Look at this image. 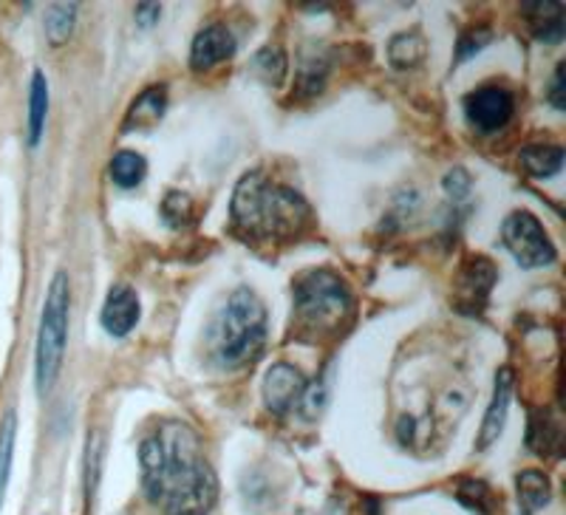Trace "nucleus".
I'll return each instance as SVG.
<instances>
[{"mask_svg": "<svg viewBox=\"0 0 566 515\" xmlns=\"http://www.w3.org/2000/svg\"><path fill=\"white\" fill-rule=\"evenodd\" d=\"M145 496L165 515H210L219 479L205 456L199 431L181 419H161L139 444Z\"/></svg>", "mask_w": 566, "mask_h": 515, "instance_id": "obj_1", "label": "nucleus"}, {"mask_svg": "<svg viewBox=\"0 0 566 515\" xmlns=\"http://www.w3.org/2000/svg\"><path fill=\"white\" fill-rule=\"evenodd\" d=\"M232 227L247 241H286L310 221V204L292 187L275 185L266 174L252 170L235 187L230 207Z\"/></svg>", "mask_w": 566, "mask_h": 515, "instance_id": "obj_2", "label": "nucleus"}, {"mask_svg": "<svg viewBox=\"0 0 566 515\" xmlns=\"http://www.w3.org/2000/svg\"><path fill=\"white\" fill-rule=\"evenodd\" d=\"M297 340L315 343L337 337L354 317V295L332 270L303 272L292 284Z\"/></svg>", "mask_w": 566, "mask_h": 515, "instance_id": "obj_3", "label": "nucleus"}, {"mask_svg": "<svg viewBox=\"0 0 566 515\" xmlns=\"http://www.w3.org/2000/svg\"><path fill=\"white\" fill-rule=\"evenodd\" d=\"M212 355L221 366L239 368L255 362L266 346V309L261 297L241 286L224 303L210 329Z\"/></svg>", "mask_w": 566, "mask_h": 515, "instance_id": "obj_4", "label": "nucleus"}, {"mask_svg": "<svg viewBox=\"0 0 566 515\" xmlns=\"http://www.w3.org/2000/svg\"><path fill=\"white\" fill-rule=\"evenodd\" d=\"M69 317H71V284L65 272H57L49 284L40 315L38 348H34V386L40 397L52 391L60 377L65 357V340H69Z\"/></svg>", "mask_w": 566, "mask_h": 515, "instance_id": "obj_5", "label": "nucleus"}, {"mask_svg": "<svg viewBox=\"0 0 566 515\" xmlns=\"http://www.w3.org/2000/svg\"><path fill=\"white\" fill-rule=\"evenodd\" d=\"M502 241L510 250V255L518 261L524 270H538V266H549L555 261V246L549 241L547 230L527 210L507 216L502 224Z\"/></svg>", "mask_w": 566, "mask_h": 515, "instance_id": "obj_6", "label": "nucleus"}, {"mask_svg": "<svg viewBox=\"0 0 566 515\" xmlns=\"http://www.w3.org/2000/svg\"><path fill=\"white\" fill-rule=\"evenodd\" d=\"M515 114V99L502 85H482L464 97V116L484 134L504 128Z\"/></svg>", "mask_w": 566, "mask_h": 515, "instance_id": "obj_7", "label": "nucleus"}, {"mask_svg": "<svg viewBox=\"0 0 566 515\" xmlns=\"http://www.w3.org/2000/svg\"><path fill=\"white\" fill-rule=\"evenodd\" d=\"M495 272L493 261L484 255L468 258L459 270V309L470 312V315H479V312L488 306V297L495 286Z\"/></svg>", "mask_w": 566, "mask_h": 515, "instance_id": "obj_8", "label": "nucleus"}, {"mask_svg": "<svg viewBox=\"0 0 566 515\" xmlns=\"http://www.w3.org/2000/svg\"><path fill=\"white\" fill-rule=\"evenodd\" d=\"M303 393H306V377L290 362H277L266 371L264 377V406L272 413L283 417L292 408L301 406Z\"/></svg>", "mask_w": 566, "mask_h": 515, "instance_id": "obj_9", "label": "nucleus"}, {"mask_svg": "<svg viewBox=\"0 0 566 515\" xmlns=\"http://www.w3.org/2000/svg\"><path fill=\"white\" fill-rule=\"evenodd\" d=\"M232 54H235V38H232L230 29L216 23V27H207L196 34L193 49H190V69L210 72L224 60H230Z\"/></svg>", "mask_w": 566, "mask_h": 515, "instance_id": "obj_10", "label": "nucleus"}, {"mask_svg": "<svg viewBox=\"0 0 566 515\" xmlns=\"http://www.w3.org/2000/svg\"><path fill=\"white\" fill-rule=\"evenodd\" d=\"M510 400H513V371H510V368H499V374H495L493 402H490L488 413H484L482 431H479V451H488L490 444L502 437L504 422H507Z\"/></svg>", "mask_w": 566, "mask_h": 515, "instance_id": "obj_11", "label": "nucleus"}, {"mask_svg": "<svg viewBox=\"0 0 566 515\" xmlns=\"http://www.w3.org/2000/svg\"><path fill=\"white\" fill-rule=\"evenodd\" d=\"M139 323V295L130 286H114L103 306V329L111 337H125Z\"/></svg>", "mask_w": 566, "mask_h": 515, "instance_id": "obj_12", "label": "nucleus"}, {"mask_svg": "<svg viewBox=\"0 0 566 515\" xmlns=\"http://www.w3.org/2000/svg\"><path fill=\"white\" fill-rule=\"evenodd\" d=\"M522 14L527 18L530 29L544 43H558L564 40L566 23H564V7L558 0H524Z\"/></svg>", "mask_w": 566, "mask_h": 515, "instance_id": "obj_13", "label": "nucleus"}, {"mask_svg": "<svg viewBox=\"0 0 566 515\" xmlns=\"http://www.w3.org/2000/svg\"><path fill=\"white\" fill-rule=\"evenodd\" d=\"M527 444L530 451H535L538 456L560 459V453H564V428H560V419L549 411H533V417H530Z\"/></svg>", "mask_w": 566, "mask_h": 515, "instance_id": "obj_14", "label": "nucleus"}, {"mask_svg": "<svg viewBox=\"0 0 566 515\" xmlns=\"http://www.w3.org/2000/svg\"><path fill=\"white\" fill-rule=\"evenodd\" d=\"M424 57H428V38L419 29L399 32L388 40V63L399 72H411Z\"/></svg>", "mask_w": 566, "mask_h": 515, "instance_id": "obj_15", "label": "nucleus"}, {"mask_svg": "<svg viewBox=\"0 0 566 515\" xmlns=\"http://www.w3.org/2000/svg\"><path fill=\"white\" fill-rule=\"evenodd\" d=\"M515 493H518V509L522 515H533L544 509L553 498V484L547 473L522 471L515 476Z\"/></svg>", "mask_w": 566, "mask_h": 515, "instance_id": "obj_16", "label": "nucleus"}, {"mask_svg": "<svg viewBox=\"0 0 566 515\" xmlns=\"http://www.w3.org/2000/svg\"><path fill=\"white\" fill-rule=\"evenodd\" d=\"M165 105H168V97H165V88H161V85L142 91L139 97H136V103L130 105L128 116H125V130H142L156 125L161 119V114H165Z\"/></svg>", "mask_w": 566, "mask_h": 515, "instance_id": "obj_17", "label": "nucleus"}, {"mask_svg": "<svg viewBox=\"0 0 566 515\" xmlns=\"http://www.w3.org/2000/svg\"><path fill=\"white\" fill-rule=\"evenodd\" d=\"M518 161L533 179H549L564 168V148L560 145H527L518 154Z\"/></svg>", "mask_w": 566, "mask_h": 515, "instance_id": "obj_18", "label": "nucleus"}, {"mask_svg": "<svg viewBox=\"0 0 566 515\" xmlns=\"http://www.w3.org/2000/svg\"><path fill=\"white\" fill-rule=\"evenodd\" d=\"M45 116H49V83L43 72H34L32 91H29V145L38 148L45 130Z\"/></svg>", "mask_w": 566, "mask_h": 515, "instance_id": "obj_19", "label": "nucleus"}, {"mask_svg": "<svg viewBox=\"0 0 566 515\" xmlns=\"http://www.w3.org/2000/svg\"><path fill=\"white\" fill-rule=\"evenodd\" d=\"M111 181L123 190H134L136 185H142L145 174H148V161L145 156L136 154V150H119V154L111 159Z\"/></svg>", "mask_w": 566, "mask_h": 515, "instance_id": "obj_20", "label": "nucleus"}, {"mask_svg": "<svg viewBox=\"0 0 566 515\" xmlns=\"http://www.w3.org/2000/svg\"><path fill=\"white\" fill-rule=\"evenodd\" d=\"M14 439H18V417H14V411H7V417L0 422V509L7 502L9 476H12Z\"/></svg>", "mask_w": 566, "mask_h": 515, "instance_id": "obj_21", "label": "nucleus"}, {"mask_svg": "<svg viewBox=\"0 0 566 515\" xmlns=\"http://www.w3.org/2000/svg\"><path fill=\"white\" fill-rule=\"evenodd\" d=\"M77 23V3H52L45 12V38L52 45H63Z\"/></svg>", "mask_w": 566, "mask_h": 515, "instance_id": "obj_22", "label": "nucleus"}, {"mask_svg": "<svg viewBox=\"0 0 566 515\" xmlns=\"http://www.w3.org/2000/svg\"><path fill=\"white\" fill-rule=\"evenodd\" d=\"M457 498L462 502V507L473 509L479 515L493 513V490L482 482V479H462L457 487Z\"/></svg>", "mask_w": 566, "mask_h": 515, "instance_id": "obj_23", "label": "nucleus"}, {"mask_svg": "<svg viewBox=\"0 0 566 515\" xmlns=\"http://www.w3.org/2000/svg\"><path fill=\"white\" fill-rule=\"evenodd\" d=\"M193 199L181 190H174V193L165 196L161 201V219L165 224L174 227V230H185V227L193 224Z\"/></svg>", "mask_w": 566, "mask_h": 515, "instance_id": "obj_24", "label": "nucleus"}, {"mask_svg": "<svg viewBox=\"0 0 566 515\" xmlns=\"http://www.w3.org/2000/svg\"><path fill=\"white\" fill-rule=\"evenodd\" d=\"M255 69L264 74L266 83L277 85L286 74V57H283L281 49H264V52L255 57Z\"/></svg>", "mask_w": 566, "mask_h": 515, "instance_id": "obj_25", "label": "nucleus"}, {"mask_svg": "<svg viewBox=\"0 0 566 515\" xmlns=\"http://www.w3.org/2000/svg\"><path fill=\"white\" fill-rule=\"evenodd\" d=\"M99 456H103V439H99V433L94 431V433H91V439H88V448H85V459H88V464H85V479H88V498H91V493H94V487H97Z\"/></svg>", "mask_w": 566, "mask_h": 515, "instance_id": "obj_26", "label": "nucleus"}, {"mask_svg": "<svg viewBox=\"0 0 566 515\" xmlns=\"http://www.w3.org/2000/svg\"><path fill=\"white\" fill-rule=\"evenodd\" d=\"M326 63H317V60H312V63L303 65L301 72V91L306 94V97H315L317 91L323 88V80H326Z\"/></svg>", "mask_w": 566, "mask_h": 515, "instance_id": "obj_27", "label": "nucleus"}, {"mask_svg": "<svg viewBox=\"0 0 566 515\" xmlns=\"http://www.w3.org/2000/svg\"><path fill=\"white\" fill-rule=\"evenodd\" d=\"M470 185H473V181H470V174L464 168H453L451 174L444 176V193L451 196L453 201L464 199V196L470 193Z\"/></svg>", "mask_w": 566, "mask_h": 515, "instance_id": "obj_28", "label": "nucleus"}, {"mask_svg": "<svg viewBox=\"0 0 566 515\" xmlns=\"http://www.w3.org/2000/svg\"><path fill=\"white\" fill-rule=\"evenodd\" d=\"M490 40V32H479V38H476V32H470V34H464L462 40H459V63H462V60H468V57H473V54H479V49H482L484 43H488Z\"/></svg>", "mask_w": 566, "mask_h": 515, "instance_id": "obj_29", "label": "nucleus"}, {"mask_svg": "<svg viewBox=\"0 0 566 515\" xmlns=\"http://www.w3.org/2000/svg\"><path fill=\"white\" fill-rule=\"evenodd\" d=\"M159 18H161L159 3H139V7H136V23H139L142 29H150L154 23H159Z\"/></svg>", "mask_w": 566, "mask_h": 515, "instance_id": "obj_30", "label": "nucleus"}, {"mask_svg": "<svg viewBox=\"0 0 566 515\" xmlns=\"http://www.w3.org/2000/svg\"><path fill=\"white\" fill-rule=\"evenodd\" d=\"M549 103L555 105V108H564V65H558V72H555V80H553V91H549Z\"/></svg>", "mask_w": 566, "mask_h": 515, "instance_id": "obj_31", "label": "nucleus"}]
</instances>
